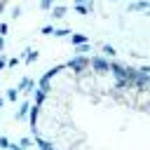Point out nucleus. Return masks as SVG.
I'll use <instances>...</instances> for the list:
<instances>
[{
  "label": "nucleus",
  "instance_id": "obj_6",
  "mask_svg": "<svg viewBox=\"0 0 150 150\" xmlns=\"http://www.w3.org/2000/svg\"><path fill=\"white\" fill-rule=\"evenodd\" d=\"M33 98H35V105H40L45 101V91L42 89H33Z\"/></svg>",
  "mask_w": 150,
  "mask_h": 150
},
{
  "label": "nucleus",
  "instance_id": "obj_1",
  "mask_svg": "<svg viewBox=\"0 0 150 150\" xmlns=\"http://www.w3.org/2000/svg\"><path fill=\"white\" fill-rule=\"evenodd\" d=\"M33 89H35V82H33L30 77H21V82H19L16 91H19V94H21V91H23V94H30Z\"/></svg>",
  "mask_w": 150,
  "mask_h": 150
},
{
  "label": "nucleus",
  "instance_id": "obj_3",
  "mask_svg": "<svg viewBox=\"0 0 150 150\" xmlns=\"http://www.w3.org/2000/svg\"><path fill=\"white\" fill-rule=\"evenodd\" d=\"M5 98H7L9 103H14V101H19V91H16V87H9V89L5 91Z\"/></svg>",
  "mask_w": 150,
  "mask_h": 150
},
{
  "label": "nucleus",
  "instance_id": "obj_21",
  "mask_svg": "<svg viewBox=\"0 0 150 150\" xmlns=\"http://www.w3.org/2000/svg\"><path fill=\"white\" fill-rule=\"evenodd\" d=\"M0 49H5V38H0Z\"/></svg>",
  "mask_w": 150,
  "mask_h": 150
},
{
  "label": "nucleus",
  "instance_id": "obj_13",
  "mask_svg": "<svg viewBox=\"0 0 150 150\" xmlns=\"http://www.w3.org/2000/svg\"><path fill=\"white\" fill-rule=\"evenodd\" d=\"M52 5H54V0H40V7H42V9H49Z\"/></svg>",
  "mask_w": 150,
  "mask_h": 150
},
{
  "label": "nucleus",
  "instance_id": "obj_18",
  "mask_svg": "<svg viewBox=\"0 0 150 150\" xmlns=\"http://www.w3.org/2000/svg\"><path fill=\"white\" fill-rule=\"evenodd\" d=\"M84 63H87V61H80V59H77V61H70L73 68H80V66H84Z\"/></svg>",
  "mask_w": 150,
  "mask_h": 150
},
{
  "label": "nucleus",
  "instance_id": "obj_5",
  "mask_svg": "<svg viewBox=\"0 0 150 150\" xmlns=\"http://www.w3.org/2000/svg\"><path fill=\"white\" fill-rule=\"evenodd\" d=\"M38 115H40V105H30V127H35V122H38Z\"/></svg>",
  "mask_w": 150,
  "mask_h": 150
},
{
  "label": "nucleus",
  "instance_id": "obj_10",
  "mask_svg": "<svg viewBox=\"0 0 150 150\" xmlns=\"http://www.w3.org/2000/svg\"><path fill=\"white\" fill-rule=\"evenodd\" d=\"M19 145H21V150H28V148H30V145H33V141H30V138H28V136H23V138H21V141H19Z\"/></svg>",
  "mask_w": 150,
  "mask_h": 150
},
{
  "label": "nucleus",
  "instance_id": "obj_9",
  "mask_svg": "<svg viewBox=\"0 0 150 150\" xmlns=\"http://www.w3.org/2000/svg\"><path fill=\"white\" fill-rule=\"evenodd\" d=\"M63 14H66V7H54V9H52V16H54V19H61Z\"/></svg>",
  "mask_w": 150,
  "mask_h": 150
},
{
  "label": "nucleus",
  "instance_id": "obj_15",
  "mask_svg": "<svg viewBox=\"0 0 150 150\" xmlns=\"http://www.w3.org/2000/svg\"><path fill=\"white\" fill-rule=\"evenodd\" d=\"M16 63H19V59H16V56H12V59H7V66H9V68H14Z\"/></svg>",
  "mask_w": 150,
  "mask_h": 150
},
{
  "label": "nucleus",
  "instance_id": "obj_2",
  "mask_svg": "<svg viewBox=\"0 0 150 150\" xmlns=\"http://www.w3.org/2000/svg\"><path fill=\"white\" fill-rule=\"evenodd\" d=\"M28 110H30V103H28V101H23V103L19 105V110H16V120H23V117L28 115Z\"/></svg>",
  "mask_w": 150,
  "mask_h": 150
},
{
  "label": "nucleus",
  "instance_id": "obj_17",
  "mask_svg": "<svg viewBox=\"0 0 150 150\" xmlns=\"http://www.w3.org/2000/svg\"><path fill=\"white\" fill-rule=\"evenodd\" d=\"M54 35H59V38L61 35H68V28H59V30H54Z\"/></svg>",
  "mask_w": 150,
  "mask_h": 150
},
{
  "label": "nucleus",
  "instance_id": "obj_20",
  "mask_svg": "<svg viewBox=\"0 0 150 150\" xmlns=\"http://www.w3.org/2000/svg\"><path fill=\"white\" fill-rule=\"evenodd\" d=\"M5 66H7V59H5V56H0V70H2Z\"/></svg>",
  "mask_w": 150,
  "mask_h": 150
},
{
  "label": "nucleus",
  "instance_id": "obj_22",
  "mask_svg": "<svg viewBox=\"0 0 150 150\" xmlns=\"http://www.w3.org/2000/svg\"><path fill=\"white\" fill-rule=\"evenodd\" d=\"M2 103H5V101H2V98H0V108H2Z\"/></svg>",
  "mask_w": 150,
  "mask_h": 150
},
{
  "label": "nucleus",
  "instance_id": "obj_19",
  "mask_svg": "<svg viewBox=\"0 0 150 150\" xmlns=\"http://www.w3.org/2000/svg\"><path fill=\"white\" fill-rule=\"evenodd\" d=\"M19 14H21V7H14V9H12V19H16Z\"/></svg>",
  "mask_w": 150,
  "mask_h": 150
},
{
  "label": "nucleus",
  "instance_id": "obj_7",
  "mask_svg": "<svg viewBox=\"0 0 150 150\" xmlns=\"http://www.w3.org/2000/svg\"><path fill=\"white\" fill-rule=\"evenodd\" d=\"M35 143H38V148H40V150H54V145H52V143H47L45 138H35Z\"/></svg>",
  "mask_w": 150,
  "mask_h": 150
},
{
  "label": "nucleus",
  "instance_id": "obj_4",
  "mask_svg": "<svg viewBox=\"0 0 150 150\" xmlns=\"http://www.w3.org/2000/svg\"><path fill=\"white\" fill-rule=\"evenodd\" d=\"M38 56H40V54H38L35 49H30V52L26 49V52H23V61H26V63H33V61H38Z\"/></svg>",
  "mask_w": 150,
  "mask_h": 150
},
{
  "label": "nucleus",
  "instance_id": "obj_16",
  "mask_svg": "<svg viewBox=\"0 0 150 150\" xmlns=\"http://www.w3.org/2000/svg\"><path fill=\"white\" fill-rule=\"evenodd\" d=\"M52 33H54L52 26H45V28H42V35H52Z\"/></svg>",
  "mask_w": 150,
  "mask_h": 150
},
{
  "label": "nucleus",
  "instance_id": "obj_12",
  "mask_svg": "<svg viewBox=\"0 0 150 150\" xmlns=\"http://www.w3.org/2000/svg\"><path fill=\"white\" fill-rule=\"evenodd\" d=\"M7 33H9V26L7 23H0V38H5Z\"/></svg>",
  "mask_w": 150,
  "mask_h": 150
},
{
  "label": "nucleus",
  "instance_id": "obj_14",
  "mask_svg": "<svg viewBox=\"0 0 150 150\" xmlns=\"http://www.w3.org/2000/svg\"><path fill=\"white\" fill-rule=\"evenodd\" d=\"M73 42H75V45H82V42H84V35H73Z\"/></svg>",
  "mask_w": 150,
  "mask_h": 150
},
{
  "label": "nucleus",
  "instance_id": "obj_8",
  "mask_svg": "<svg viewBox=\"0 0 150 150\" xmlns=\"http://www.w3.org/2000/svg\"><path fill=\"white\" fill-rule=\"evenodd\" d=\"M38 89H42V91L47 94V91H49V77H45V75H42V77H40V87H38Z\"/></svg>",
  "mask_w": 150,
  "mask_h": 150
},
{
  "label": "nucleus",
  "instance_id": "obj_11",
  "mask_svg": "<svg viewBox=\"0 0 150 150\" xmlns=\"http://www.w3.org/2000/svg\"><path fill=\"white\" fill-rule=\"evenodd\" d=\"M9 148V138L7 136H0V150H7Z\"/></svg>",
  "mask_w": 150,
  "mask_h": 150
}]
</instances>
